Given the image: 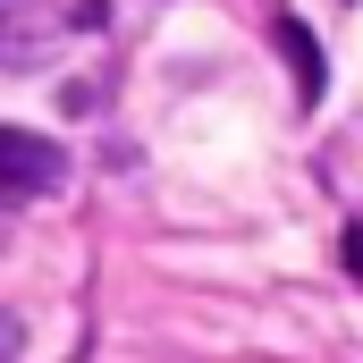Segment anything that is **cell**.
Wrapping results in <instances>:
<instances>
[{
	"label": "cell",
	"instance_id": "1",
	"mask_svg": "<svg viewBox=\"0 0 363 363\" xmlns=\"http://www.w3.org/2000/svg\"><path fill=\"white\" fill-rule=\"evenodd\" d=\"M68 178L60 144L51 135H26V127H0V203H34Z\"/></svg>",
	"mask_w": 363,
	"mask_h": 363
},
{
	"label": "cell",
	"instance_id": "2",
	"mask_svg": "<svg viewBox=\"0 0 363 363\" xmlns=\"http://www.w3.org/2000/svg\"><path fill=\"white\" fill-rule=\"evenodd\" d=\"M60 9L51 0H0V68H34L60 51Z\"/></svg>",
	"mask_w": 363,
	"mask_h": 363
},
{
	"label": "cell",
	"instance_id": "3",
	"mask_svg": "<svg viewBox=\"0 0 363 363\" xmlns=\"http://www.w3.org/2000/svg\"><path fill=\"white\" fill-rule=\"evenodd\" d=\"M279 51H287V68H296V101L313 110V101L330 93V68H321V51H313V26H304V17H279Z\"/></svg>",
	"mask_w": 363,
	"mask_h": 363
},
{
	"label": "cell",
	"instance_id": "4",
	"mask_svg": "<svg viewBox=\"0 0 363 363\" xmlns=\"http://www.w3.org/2000/svg\"><path fill=\"white\" fill-rule=\"evenodd\" d=\"M26 355V321H17V313H0V363H17Z\"/></svg>",
	"mask_w": 363,
	"mask_h": 363
},
{
	"label": "cell",
	"instance_id": "5",
	"mask_svg": "<svg viewBox=\"0 0 363 363\" xmlns=\"http://www.w3.org/2000/svg\"><path fill=\"white\" fill-rule=\"evenodd\" d=\"M338 254H347V279H363V220L347 228V245H338Z\"/></svg>",
	"mask_w": 363,
	"mask_h": 363
}]
</instances>
